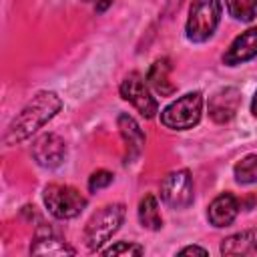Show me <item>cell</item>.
<instances>
[{"label":"cell","instance_id":"6da1fadb","mask_svg":"<svg viewBox=\"0 0 257 257\" xmlns=\"http://www.w3.org/2000/svg\"><path fill=\"white\" fill-rule=\"evenodd\" d=\"M60 108H62V100L56 92H52V90L38 92L36 96H32V100L26 102V106L10 122L8 131L4 135V143L16 145V143L26 141L32 133L42 128L48 120H52Z\"/></svg>","mask_w":257,"mask_h":257},{"label":"cell","instance_id":"7a4b0ae2","mask_svg":"<svg viewBox=\"0 0 257 257\" xmlns=\"http://www.w3.org/2000/svg\"><path fill=\"white\" fill-rule=\"evenodd\" d=\"M124 219V205L110 203L100 207L84 227V241L90 251H100L102 245L118 231Z\"/></svg>","mask_w":257,"mask_h":257},{"label":"cell","instance_id":"3957f363","mask_svg":"<svg viewBox=\"0 0 257 257\" xmlns=\"http://www.w3.org/2000/svg\"><path fill=\"white\" fill-rule=\"evenodd\" d=\"M221 20V0H193L187 18V38L191 42L209 40Z\"/></svg>","mask_w":257,"mask_h":257},{"label":"cell","instance_id":"277c9868","mask_svg":"<svg viewBox=\"0 0 257 257\" xmlns=\"http://www.w3.org/2000/svg\"><path fill=\"white\" fill-rule=\"evenodd\" d=\"M201 112H203V96L201 92L195 90L183 94L181 98L165 106V110L161 112V122L173 131H187L201 120Z\"/></svg>","mask_w":257,"mask_h":257},{"label":"cell","instance_id":"5b68a950","mask_svg":"<svg viewBox=\"0 0 257 257\" xmlns=\"http://www.w3.org/2000/svg\"><path fill=\"white\" fill-rule=\"evenodd\" d=\"M42 197L48 213L56 219H72L86 207V197L70 185H48Z\"/></svg>","mask_w":257,"mask_h":257},{"label":"cell","instance_id":"8992f818","mask_svg":"<svg viewBox=\"0 0 257 257\" xmlns=\"http://www.w3.org/2000/svg\"><path fill=\"white\" fill-rule=\"evenodd\" d=\"M161 199L173 209H187L193 203V177L187 169L169 173L161 181Z\"/></svg>","mask_w":257,"mask_h":257},{"label":"cell","instance_id":"52a82bcc","mask_svg":"<svg viewBox=\"0 0 257 257\" xmlns=\"http://www.w3.org/2000/svg\"><path fill=\"white\" fill-rule=\"evenodd\" d=\"M120 96L128 100L145 118H153L159 112L157 98L151 94L145 78L139 72H131L122 82H120Z\"/></svg>","mask_w":257,"mask_h":257},{"label":"cell","instance_id":"ba28073f","mask_svg":"<svg viewBox=\"0 0 257 257\" xmlns=\"http://www.w3.org/2000/svg\"><path fill=\"white\" fill-rule=\"evenodd\" d=\"M32 157L40 167L56 169L66 159V143L54 133H44L32 143Z\"/></svg>","mask_w":257,"mask_h":257},{"label":"cell","instance_id":"9c48e42d","mask_svg":"<svg viewBox=\"0 0 257 257\" xmlns=\"http://www.w3.org/2000/svg\"><path fill=\"white\" fill-rule=\"evenodd\" d=\"M241 106V92L233 86H227V88H221L217 90L211 98H209V116L215 120V122H229L237 110Z\"/></svg>","mask_w":257,"mask_h":257},{"label":"cell","instance_id":"30bf717a","mask_svg":"<svg viewBox=\"0 0 257 257\" xmlns=\"http://www.w3.org/2000/svg\"><path fill=\"white\" fill-rule=\"evenodd\" d=\"M255 56H257V28H249L231 42V46L223 54V62L227 66H237L247 60H253Z\"/></svg>","mask_w":257,"mask_h":257},{"label":"cell","instance_id":"8fae6325","mask_svg":"<svg viewBox=\"0 0 257 257\" xmlns=\"http://www.w3.org/2000/svg\"><path fill=\"white\" fill-rule=\"evenodd\" d=\"M30 253H34V255H72L74 249L68 247L48 225H40L36 229L34 241L30 245Z\"/></svg>","mask_w":257,"mask_h":257},{"label":"cell","instance_id":"7c38bea8","mask_svg":"<svg viewBox=\"0 0 257 257\" xmlns=\"http://www.w3.org/2000/svg\"><path fill=\"white\" fill-rule=\"evenodd\" d=\"M239 213V203L235 199V195L231 193H221L219 197H215L207 209V219L213 227H227L235 221Z\"/></svg>","mask_w":257,"mask_h":257},{"label":"cell","instance_id":"4fadbf2b","mask_svg":"<svg viewBox=\"0 0 257 257\" xmlns=\"http://www.w3.org/2000/svg\"><path fill=\"white\" fill-rule=\"evenodd\" d=\"M116 124H118V131L122 135V141L126 145V163H131L141 155V151L145 147V133L141 131L137 120L133 116H128L126 112L118 114Z\"/></svg>","mask_w":257,"mask_h":257},{"label":"cell","instance_id":"5bb4252c","mask_svg":"<svg viewBox=\"0 0 257 257\" xmlns=\"http://www.w3.org/2000/svg\"><path fill=\"white\" fill-rule=\"evenodd\" d=\"M169 74H171V62L169 58H159L151 64L149 72H147V80L149 84L161 94V96H171L175 94L177 90V84H173L169 80Z\"/></svg>","mask_w":257,"mask_h":257},{"label":"cell","instance_id":"9a60e30c","mask_svg":"<svg viewBox=\"0 0 257 257\" xmlns=\"http://www.w3.org/2000/svg\"><path fill=\"white\" fill-rule=\"evenodd\" d=\"M257 251V233L255 231H241L235 235H229L221 243L223 255H249Z\"/></svg>","mask_w":257,"mask_h":257},{"label":"cell","instance_id":"2e32d148","mask_svg":"<svg viewBox=\"0 0 257 257\" xmlns=\"http://www.w3.org/2000/svg\"><path fill=\"white\" fill-rule=\"evenodd\" d=\"M139 221L145 229L159 231L163 227V217L159 211V203L155 195H145L139 203Z\"/></svg>","mask_w":257,"mask_h":257},{"label":"cell","instance_id":"e0dca14e","mask_svg":"<svg viewBox=\"0 0 257 257\" xmlns=\"http://www.w3.org/2000/svg\"><path fill=\"white\" fill-rule=\"evenodd\" d=\"M235 181L239 185H251V183H257V155H247L243 157L235 169Z\"/></svg>","mask_w":257,"mask_h":257},{"label":"cell","instance_id":"ac0fdd59","mask_svg":"<svg viewBox=\"0 0 257 257\" xmlns=\"http://www.w3.org/2000/svg\"><path fill=\"white\" fill-rule=\"evenodd\" d=\"M225 4L235 20L251 22L257 16V0H225Z\"/></svg>","mask_w":257,"mask_h":257},{"label":"cell","instance_id":"d6986e66","mask_svg":"<svg viewBox=\"0 0 257 257\" xmlns=\"http://www.w3.org/2000/svg\"><path fill=\"white\" fill-rule=\"evenodd\" d=\"M102 255H143L145 247L137 245V243H128V241H118L108 249H100Z\"/></svg>","mask_w":257,"mask_h":257},{"label":"cell","instance_id":"ffe728a7","mask_svg":"<svg viewBox=\"0 0 257 257\" xmlns=\"http://www.w3.org/2000/svg\"><path fill=\"white\" fill-rule=\"evenodd\" d=\"M112 183V173L110 171H104V169H98L90 175L88 179V189L90 191H98V189H104Z\"/></svg>","mask_w":257,"mask_h":257},{"label":"cell","instance_id":"44dd1931","mask_svg":"<svg viewBox=\"0 0 257 257\" xmlns=\"http://www.w3.org/2000/svg\"><path fill=\"white\" fill-rule=\"evenodd\" d=\"M179 253H181V255H193V253H197V255H207L209 251L203 249V247H197V245H189V247H183Z\"/></svg>","mask_w":257,"mask_h":257},{"label":"cell","instance_id":"7402d4cb","mask_svg":"<svg viewBox=\"0 0 257 257\" xmlns=\"http://www.w3.org/2000/svg\"><path fill=\"white\" fill-rule=\"evenodd\" d=\"M251 112H253V116H257V92H255L253 102H251Z\"/></svg>","mask_w":257,"mask_h":257},{"label":"cell","instance_id":"603a6c76","mask_svg":"<svg viewBox=\"0 0 257 257\" xmlns=\"http://www.w3.org/2000/svg\"><path fill=\"white\" fill-rule=\"evenodd\" d=\"M84 2H98V0H84Z\"/></svg>","mask_w":257,"mask_h":257}]
</instances>
